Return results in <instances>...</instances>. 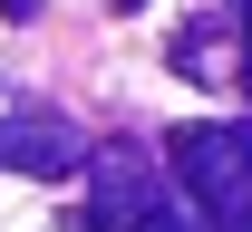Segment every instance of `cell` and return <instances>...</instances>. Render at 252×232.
<instances>
[{"mask_svg":"<svg viewBox=\"0 0 252 232\" xmlns=\"http://www.w3.org/2000/svg\"><path fill=\"white\" fill-rule=\"evenodd\" d=\"M165 165L194 232H252V126H185Z\"/></svg>","mask_w":252,"mask_h":232,"instance_id":"cell-1","label":"cell"},{"mask_svg":"<svg viewBox=\"0 0 252 232\" xmlns=\"http://www.w3.org/2000/svg\"><path fill=\"white\" fill-rule=\"evenodd\" d=\"M0 165L68 174V165H88V145H78V126H68L59 106H0Z\"/></svg>","mask_w":252,"mask_h":232,"instance_id":"cell-2","label":"cell"},{"mask_svg":"<svg viewBox=\"0 0 252 232\" xmlns=\"http://www.w3.org/2000/svg\"><path fill=\"white\" fill-rule=\"evenodd\" d=\"M233 20H243V87H252V0H233Z\"/></svg>","mask_w":252,"mask_h":232,"instance_id":"cell-3","label":"cell"},{"mask_svg":"<svg viewBox=\"0 0 252 232\" xmlns=\"http://www.w3.org/2000/svg\"><path fill=\"white\" fill-rule=\"evenodd\" d=\"M0 10H10V20H30V10H39V0H0Z\"/></svg>","mask_w":252,"mask_h":232,"instance_id":"cell-4","label":"cell"}]
</instances>
